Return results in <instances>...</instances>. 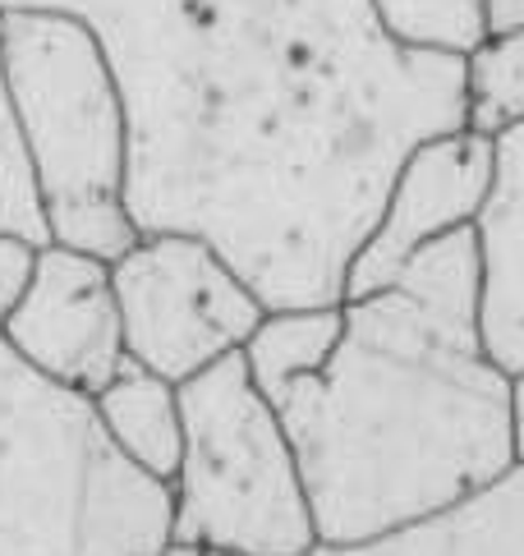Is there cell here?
Instances as JSON below:
<instances>
[{
  "label": "cell",
  "instance_id": "obj_1",
  "mask_svg": "<svg viewBox=\"0 0 524 556\" xmlns=\"http://www.w3.org/2000/svg\"><path fill=\"white\" fill-rule=\"evenodd\" d=\"M88 24L129 115L138 235H198L272 313L336 308L410 152L465 129V61L373 0H0Z\"/></svg>",
  "mask_w": 524,
  "mask_h": 556
},
{
  "label": "cell",
  "instance_id": "obj_2",
  "mask_svg": "<svg viewBox=\"0 0 524 556\" xmlns=\"http://www.w3.org/2000/svg\"><path fill=\"white\" fill-rule=\"evenodd\" d=\"M340 317L327 359L267 391L322 543L437 520L520 465L515 377L478 336L474 226L423 244L387 290L346 300Z\"/></svg>",
  "mask_w": 524,
  "mask_h": 556
},
{
  "label": "cell",
  "instance_id": "obj_3",
  "mask_svg": "<svg viewBox=\"0 0 524 556\" xmlns=\"http://www.w3.org/2000/svg\"><path fill=\"white\" fill-rule=\"evenodd\" d=\"M33 249L0 240V556H161L171 483L129 465L88 395L51 382L5 341Z\"/></svg>",
  "mask_w": 524,
  "mask_h": 556
},
{
  "label": "cell",
  "instance_id": "obj_4",
  "mask_svg": "<svg viewBox=\"0 0 524 556\" xmlns=\"http://www.w3.org/2000/svg\"><path fill=\"white\" fill-rule=\"evenodd\" d=\"M0 78L42 198L51 244L115 263L138 244L125 207L129 115L88 24L51 10L0 14Z\"/></svg>",
  "mask_w": 524,
  "mask_h": 556
},
{
  "label": "cell",
  "instance_id": "obj_5",
  "mask_svg": "<svg viewBox=\"0 0 524 556\" xmlns=\"http://www.w3.org/2000/svg\"><path fill=\"white\" fill-rule=\"evenodd\" d=\"M179 405L185 460L171 479V539L221 556H309L322 539L304 469L245 354L189 377Z\"/></svg>",
  "mask_w": 524,
  "mask_h": 556
},
{
  "label": "cell",
  "instance_id": "obj_6",
  "mask_svg": "<svg viewBox=\"0 0 524 556\" xmlns=\"http://www.w3.org/2000/svg\"><path fill=\"white\" fill-rule=\"evenodd\" d=\"M111 276L129 359L175 387L245 354L272 313L198 235H138V244L111 263Z\"/></svg>",
  "mask_w": 524,
  "mask_h": 556
},
{
  "label": "cell",
  "instance_id": "obj_7",
  "mask_svg": "<svg viewBox=\"0 0 524 556\" xmlns=\"http://www.w3.org/2000/svg\"><path fill=\"white\" fill-rule=\"evenodd\" d=\"M5 341L42 377L92 401L129 368L111 263L65 244L33 249L24 286L5 308Z\"/></svg>",
  "mask_w": 524,
  "mask_h": 556
},
{
  "label": "cell",
  "instance_id": "obj_8",
  "mask_svg": "<svg viewBox=\"0 0 524 556\" xmlns=\"http://www.w3.org/2000/svg\"><path fill=\"white\" fill-rule=\"evenodd\" d=\"M492 156H497V138L474 129L441 134L414 148L410 162L396 175L369 244L354 257L346 300L387 290L423 244L474 226L483 198L492 189Z\"/></svg>",
  "mask_w": 524,
  "mask_h": 556
},
{
  "label": "cell",
  "instance_id": "obj_9",
  "mask_svg": "<svg viewBox=\"0 0 524 556\" xmlns=\"http://www.w3.org/2000/svg\"><path fill=\"white\" fill-rule=\"evenodd\" d=\"M474 240L483 350L524 382V125L497 134L492 189L474 216Z\"/></svg>",
  "mask_w": 524,
  "mask_h": 556
},
{
  "label": "cell",
  "instance_id": "obj_10",
  "mask_svg": "<svg viewBox=\"0 0 524 556\" xmlns=\"http://www.w3.org/2000/svg\"><path fill=\"white\" fill-rule=\"evenodd\" d=\"M309 556H524V465H515L497 488L478 492L474 502L437 515V520H423L373 543H317Z\"/></svg>",
  "mask_w": 524,
  "mask_h": 556
},
{
  "label": "cell",
  "instance_id": "obj_11",
  "mask_svg": "<svg viewBox=\"0 0 524 556\" xmlns=\"http://www.w3.org/2000/svg\"><path fill=\"white\" fill-rule=\"evenodd\" d=\"M92 405L115 451L129 465H138L161 483L175 479L179 460H185V405H179L175 382L129 359V368L115 382L92 395Z\"/></svg>",
  "mask_w": 524,
  "mask_h": 556
},
{
  "label": "cell",
  "instance_id": "obj_12",
  "mask_svg": "<svg viewBox=\"0 0 524 556\" xmlns=\"http://www.w3.org/2000/svg\"><path fill=\"white\" fill-rule=\"evenodd\" d=\"M373 14L410 51L465 61L488 42V0H373Z\"/></svg>",
  "mask_w": 524,
  "mask_h": 556
},
{
  "label": "cell",
  "instance_id": "obj_13",
  "mask_svg": "<svg viewBox=\"0 0 524 556\" xmlns=\"http://www.w3.org/2000/svg\"><path fill=\"white\" fill-rule=\"evenodd\" d=\"M524 125V33L488 37L465 55V129L507 134Z\"/></svg>",
  "mask_w": 524,
  "mask_h": 556
},
{
  "label": "cell",
  "instance_id": "obj_14",
  "mask_svg": "<svg viewBox=\"0 0 524 556\" xmlns=\"http://www.w3.org/2000/svg\"><path fill=\"white\" fill-rule=\"evenodd\" d=\"M0 240H18L28 249L51 244L42 198H37L24 138H18L10 97H5V78H0Z\"/></svg>",
  "mask_w": 524,
  "mask_h": 556
},
{
  "label": "cell",
  "instance_id": "obj_15",
  "mask_svg": "<svg viewBox=\"0 0 524 556\" xmlns=\"http://www.w3.org/2000/svg\"><path fill=\"white\" fill-rule=\"evenodd\" d=\"M524 33V0H488V37Z\"/></svg>",
  "mask_w": 524,
  "mask_h": 556
},
{
  "label": "cell",
  "instance_id": "obj_16",
  "mask_svg": "<svg viewBox=\"0 0 524 556\" xmlns=\"http://www.w3.org/2000/svg\"><path fill=\"white\" fill-rule=\"evenodd\" d=\"M161 556H221V552H212V547H198V543H166V552Z\"/></svg>",
  "mask_w": 524,
  "mask_h": 556
}]
</instances>
